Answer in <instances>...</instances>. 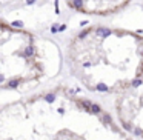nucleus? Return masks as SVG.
I'll list each match as a JSON object with an SVG mask.
<instances>
[{
	"mask_svg": "<svg viewBox=\"0 0 143 140\" xmlns=\"http://www.w3.org/2000/svg\"><path fill=\"white\" fill-rule=\"evenodd\" d=\"M94 89H95V91H99V92H106V91H108V86H106V85H105L103 82H99V83H95Z\"/></svg>",
	"mask_w": 143,
	"mask_h": 140,
	"instance_id": "7ed1b4c3",
	"label": "nucleus"
},
{
	"mask_svg": "<svg viewBox=\"0 0 143 140\" xmlns=\"http://www.w3.org/2000/svg\"><path fill=\"white\" fill-rule=\"evenodd\" d=\"M131 0H66L69 8L85 14H111L119 11Z\"/></svg>",
	"mask_w": 143,
	"mask_h": 140,
	"instance_id": "f03ea898",
	"label": "nucleus"
},
{
	"mask_svg": "<svg viewBox=\"0 0 143 140\" xmlns=\"http://www.w3.org/2000/svg\"><path fill=\"white\" fill-rule=\"evenodd\" d=\"M122 123H123L125 129H128V131H131V129H132V128H131V125H128V123H126V122H122Z\"/></svg>",
	"mask_w": 143,
	"mask_h": 140,
	"instance_id": "423d86ee",
	"label": "nucleus"
},
{
	"mask_svg": "<svg viewBox=\"0 0 143 140\" xmlns=\"http://www.w3.org/2000/svg\"><path fill=\"white\" fill-rule=\"evenodd\" d=\"M140 85H142V80H140V79H136V80L132 82V86H140Z\"/></svg>",
	"mask_w": 143,
	"mask_h": 140,
	"instance_id": "39448f33",
	"label": "nucleus"
},
{
	"mask_svg": "<svg viewBox=\"0 0 143 140\" xmlns=\"http://www.w3.org/2000/svg\"><path fill=\"white\" fill-rule=\"evenodd\" d=\"M103 120L106 122V123H111V122H112V120H111V117H109L108 114H103Z\"/></svg>",
	"mask_w": 143,
	"mask_h": 140,
	"instance_id": "20e7f679",
	"label": "nucleus"
},
{
	"mask_svg": "<svg viewBox=\"0 0 143 140\" xmlns=\"http://www.w3.org/2000/svg\"><path fill=\"white\" fill-rule=\"evenodd\" d=\"M134 134H136V135H142L143 133H142V131H140V129H134Z\"/></svg>",
	"mask_w": 143,
	"mask_h": 140,
	"instance_id": "0eeeda50",
	"label": "nucleus"
},
{
	"mask_svg": "<svg viewBox=\"0 0 143 140\" xmlns=\"http://www.w3.org/2000/svg\"><path fill=\"white\" fill-rule=\"evenodd\" d=\"M46 74L39 39L0 17V91H20Z\"/></svg>",
	"mask_w": 143,
	"mask_h": 140,
	"instance_id": "f257e3e1",
	"label": "nucleus"
}]
</instances>
